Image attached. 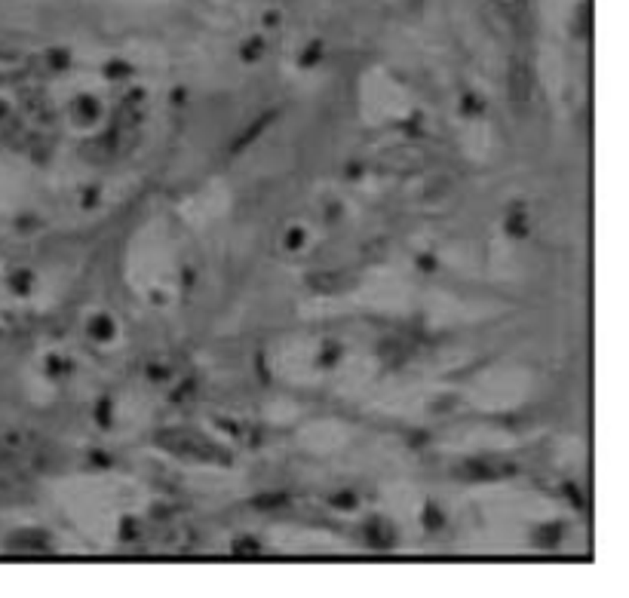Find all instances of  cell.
Wrapping results in <instances>:
<instances>
[{"mask_svg": "<svg viewBox=\"0 0 629 598\" xmlns=\"http://www.w3.org/2000/svg\"><path fill=\"white\" fill-rule=\"evenodd\" d=\"M255 503H258L261 509H274V507H286V503H289V497H286V494H264Z\"/></svg>", "mask_w": 629, "mask_h": 598, "instance_id": "7a4b0ae2", "label": "cell"}, {"mask_svg": "<svg viewBox=\"0 0 629 598\" xmlns=\"http://www.w3.org/2000/svg\"><path fill=\"white\" fill-rule=\"evenodd\" d=\"M531 92H534V77L531 71L522 65V61H516V65L510 68V96L516 105H528L531 102Z\"/></svg>", "mask_w": 629, "mask_h": 598, "instance_id": "6da1fadb", "label": "cell"}]
</instances>
